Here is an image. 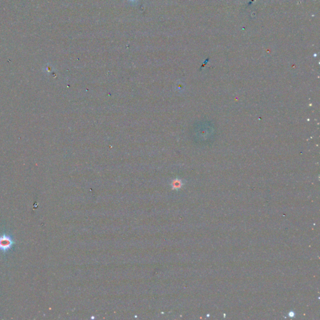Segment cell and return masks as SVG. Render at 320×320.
Here are the masks:
<instances>
[{"mask_svg": "<svg viewBox=\"0 0 320 320\" xmlns=\"http://www.w3.org/2000/svg\"><path fill=\"white\" fill-rule=\"evenodd\" d=\"M15 245L13 237L10 234L4 233L0 236V251L4 254L11 250Z\"/></svg>", "mask_w": 320, "mask_h": 320, "instance_id": "cell-1", "label": "cell"}, {"mask_svg": "<svg viewBox=\"0 0 320 320\" xmlns=\"http://www.w3.org/2000/svg\"><path fill=\"white\" fill-rule=\"evenodd\" d=\"M130 1H131V2H135V1H136V0H130Z\"/></svg>", "mask_w": 320, "mask_h": 320, "instance_id": "cell-2", "label": "cell"}]
</instances>
